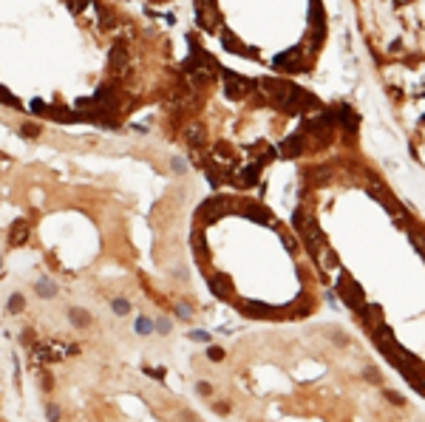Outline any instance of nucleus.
Wrapping results in <instances>:
<instances>
[{
	"instance_id": "8",
	"label": "nucleus",
	"mask_w": 425,
	"mask_h": 422,
	"mask_svg": "<svg viewBox=\"0 0 425 422\" xmlns=\"http://www.w3.org/2000/svg\"><path fill=\"white\" fill-rule=\"evenodd\" d=\"M281 151H284V156H298L303 151V139L301 136H289L287 142L281 145Z\"/></svg>"
},
{
	"instance_id": "19",
	"label": "nucleus",
	"mask_w": 425,
	"mask_h": 422,
	"mask_svg": "<svg viewBox=\"0 0 425 422\" xmlns=\"http://www.w3.org/2000/svg\"><path fill=\"white\" fill-rule=\"evenodd\" d=\"M0 102H6V105H20V102H17V97L15 93H9L6 88L0 85Z\"/></svg>"
},
{
	"instance_id": "26",
	"label": "nucleus",
	"mask_w": 425,
	"mask_h": 422,
	"mask_svg": "<svg viewBox=\"0 0 425 422\" xmlns=\"http://www.w3.org/2000/svg\"><path fill=\"white\" fill-rule=\"evenodd\" d=\"M170 167H173L176 173H181V170H184V162H181V159H173V162H170Z\"/></svg>"
},
{
	"instance_id": "17",
	"label": "nucleus",
	"mask_w": 425,
	"mask_h": 422,
	"mask_svg": "<svg viewBox=\"0 0 425 422\" xmlns=\"http://www.w3.org/2000/svg\"><path fill=\"white\" fill-rule=\"evenodd\" d=\"M23 306H26V298H23V295H12V298H9V312H12V315H17Z\"/></svg>"
},
{
	"instance_id": "22",
	"label": "nucleus",
	"mask_w": 425,
	"mask_h": 422,
	"mask_svg": "<svg viewBox=\"0 0 425 422\" xmlns=\"http://www.w3.org/2000/svg\"><path fill=\"white\" fill-rule=\"evenodd\" d=\"M207 357H210V360H213V363H221V360H224V351H221V349H218V346H213V349H210V351H207Z\"/></svg>"
},
{
	"instance_id": "13",
	"label": "nucleus",
	"mask_w": 425,
	"mask_h": 422,
	"mask_svg": "<svg viewBox=\"0 0 425 422\" xmlns=\"http://www.w3.org/2000/svg\"><path fill=\"white\" fill-rule=\"evenodd\" d=\"M37 295H40V298H54V295H57V287H54L49 278H43V280H37Z\"/></svg>"
},
{
	"instance_id": "27",
	"label": "nucleus",
	"mask_w": 425,
	"mask_h": 422,
	"mask_svg": "<svg viewBox=\"0 0 425 422\" xmlns=\"http://www.w3.org/2000/svg\"><path fill=\"white\" fill-rule=\"evenodd\" d=\"M179 315H181V317H190V315H193V312H190V306H187V303H184V306H179Z\"/></svg>"
},
{
	"instance_id": "4",
	"label": "nucleus",
	"mask_w": 425,
	"mask_h": 422,
	"mask_svg": "<svg viewBox=\"0 0 425 422\" xmlns=\"http://www.w3.org/2000/svg\"><path fill=\"white\" fill-rule=\"evenodd\" d=\"M261 88L267 91V97H272L278 105H281L284 100H289L292 97V91H295V85H289V82H284V79H264L261 82Z\"/></svg>"
},
{
	"instance_id": "10",
	"label": "nucleus",
	"mask_w": 425,
	"mask_h": 422,
	"mask_svg": "<svg viewBox=\"0 0 425 422\" xmlns=\"http://www.w3.org/2000/svg\"><path fill=\"white\" fill-rule=\"evenodd\" d=\"M210 82H213V71H204V68L196 71V68H193V85L196 88H207Z\"/></svg>"
},
{
	"instance_id": "11",
	"label": "nucleus",
	"mask_w": 425,
	"mask_h": 422,
	"mask_svg": "<svg viewBox=\"0 0 425 422\" xmlns=\"http://www.w3.org/2000/svg\"><path fill=\"white\" fill-rule=\"evenodd\" d=\"M244 315H250V317H269V315H272V309L258 306V303H244Z\"/></svg>"
},
{
	"instance_id": "5",
	"label": "nucleus",
	"mask_w": 425,
	"mask_h": 422,
	"mask_svg": "<svg viewBox=\"0 0 425 422\" xmlns=\"http://www.w3.org/2000/svg\"><path fill=\"white\" fill-rule=\"evenodd\" d=\"M224 79H227V85H224V93L230 97V100H241L244 93H250V88H252V82L250 79H244V77H238V74H224Z\"/></svg>"
},
{
	"instance_id": "25",
	"label": "nucleus",
	"mask_w": 425,
	"mask_h": 422,
	"mask_svg": "<svg viewBox=\"0 0 425 422\" xmlns=\"http://www.w3.org/2000/svg\"><path fill=\"white\" fill-rule=\"evenodd\" d=\"M156 329L162 332V335H167V332H170V320H159V323H156Z\"/></svg>"
},
{
	"instance_id": "3",
	"label": "nucleus",
	"mask_w": 425,
	"mask_h": 422,
	"mask_svg": "<svg viewBox=\"0 0 425 422\" xmlns=\"http://www.w3.org/2000/svg\"><path fill=\"white\" fill-rule=\"evenodd\" d=\"M340 295H343V301L349 303V306H354V309H360L363 312V289H357V284H354L349 275H343L340 278Z\"/></svg>"
},
{
	"instance_id": "7",
	"label": "nucleus",
	"mask_w": 425,
	"mask_h": 422,
	"mask_svg": "<svg viewBox=\"0 0 425 422\" xmlns=\"http://www.w3.org/2000/svg\"><path fill=\"white\" fill-rule=\"evenodd\" d=\"M26 238H29V224H26V221H15V224H12V232H9V244H12V247H20Z\"/></svg>"
},
{
	"instance_id": "18",
	"label": "nucleus",
	"mask_w": 425,
	"mask_h": 422,
	"mask_svg": "<svg viewBox=\"0 0 425 422\" xmlns=\"http://www.w3.org/2000/svg\"><path fill=\"white\" fill-rule=\"evenodd\" d=\"M65 3H68V12H71V15H79V12L91 3V0H65Z\"/></svg>"
},
{
	"instance_id": "20",
	"label": "nucleus",
	"mask_w": 425,
	"mask_h": 422,
	"mask_svg": "<svg viewBox=\"0 0 425 422\" xmlns=\"http://www.w3.org/2000/svg\"><path fill=\"white\" fill-rule=\"evenodd\" d=\"M411 238H414V244H417V250L425 252V236L419 232V229H411Z\"/></svg>"
},
{
	"instance_id": "24",
	"label": "nucleus",
	"mask_w": 425,
	"mask_h": 422,
	"mask_svg": "<svg viewBox=\"0 0 425 422\" xmlns=\"http://www.w3.org/2000/svg\"><path fill=\"white\" fill-rule=\"evenodd\" d=\"M190 340H196V343H207L210 335L207 332H190Z\"/></svg>"
},
{
	"instance_id": "6",
	"label": "nucleus",
	"mask_w": 425,
	"mask_h": 422,
	"mask_svg": "<svg viewBox=\"0 0 425 422\" xmlns=\"http://www.w3.org/2000/svg\"><path fill=\"white\" fill-rule=\"evenodd\" d=\"M210 287H213V295L216 298H221V301H227V298H232V284L227 275H213L210 278Z\"/></svg>"
},
{
	"instance_id": "14",
	"label": "nucleus",
	"mask_w": 425,
	"mask_h": 422,
	"mask_svg": "<svg viewBox=\"0 0 425 422\" xmlns=\"http://www.w3.org/2000/svg\"><path fill=\"white\" fill-rule=\"evenodd\" d=\"M68 317H71V323L77 326V329H85L88 323H91V317H88L82 309H71V312H68Z\"/></svg>"
},
{
	"instance_id": "21",
	"label": "nucleus",
	"mask_w": 425,
	"mask_h": 422,
	"mask_svg": "<svg viewBox=\"0 0 425 422\" xmlns=\"http://www.w3.org/2000/svg\"><path fill=\"white\" fill-rule=\"evenodd\" d=\"M128 301H122V298H116V301H114V312H116V315H128Z\"/></svg>"
},
{
	"instance_id": "28",
	"label": "nucleus",
	"mask_w": 425,
	"mask_h": 422,
	"mask_svg": "<svg viewBox=\"0 0 425 422\" xmlns=\"http://www.w3.org/2000/svg\"><path fill=\"white\" fill-rule=\"evenodd\" d=\"M199 394H210V383H199Z\"/></svg>"
},
{
	"instance_id": "23",
	"label": "nucleus",
	"mask_w": 425,
	"mask_h": 422,
	"mask_svg": "<svg viewBox=\"0 0 425 422\" xmlns=\"http://www.w3.org/2000/svg\"><path fill=\"white\" fill-rule=\"evenodd\" d=\"M151 329H153L151 320H145V317H139V320H136V332H139V335H148Z\"/></svg>"
},
{
	"instance_id": "15",
	"label": "nucleus",
	"mask_w": 425,
	"mask_h": 422,
	"mask_svg": "<svg viewBox=\"0 0 425 422\" xmlns=\"http://www.w3.org/2000/svg\"><path fill=\"white\" fill-rule=\"evenodd\" d=\"M224 49H230V51H235V54H247V49L241 43H238L235 37L230 34V31H224Z\"/></svg>"
},
{
	"instance_id": "9",
	"label": "nucleus",
	"mask_w": 425,
	"mask_h": 422,
	"mask_svg": "<svg viewBox=\"0 0 425 422\" xmlns=\"http://www.w3.org/2000/svg\"><path fill=\"white\" fill-rule=\"evenodd\" d=\"M258 170H261V165H252V167H244V170H241V184L244 187H252L255 184V181H258Z\"/></svg>"
},
{
	"instance_id": "16",
	"label": "nucleus",
	"mask_w": 425,
	"mask_h": 422,
	"mask_svg": "<svg viewBox=\"0 0 425 422\" xmlns=\"http://www.w3.org/2000/svg\"><path fill=\"white\" fill-rule=\"evenodd\" d=\"M20 136H26V139H37V136H40V125H34V122L20 125Z\"/></svg>"
},
{
	"instance_id": "2",
	"label": "nucleus",
	"mask_w": 425,
	"mask_h": 422,
	"mask_svg": "<svg viewBox=\"0 0 425 422\" xmlns=\"http://www.w3.org/2000/svg\"><path fill=\"white\" fill-rule=\"evenodd\" d=\"M111 71H114L116 77H125V74L130 71V57H128V45L125 43H116L114 49H111Z\"/></svg>"
},
{
	"instance_id": "12",
	"label": "nucleus",
	"mask_w": 425,
	"mask_h": 422,
	"mask_svg": "<svg viewBox=\"0 0 425 422\" xmlns=\"http://www.w3.org/2000/svg\"><path fill=\"white\" fill-rule=\"evenodd\" d=\"M184 136H187V142L193 145V148H202V145H204V130L199 128V125L187 128V133H184Z\"/></svg>"
},
{
	"instance_id": "1",
	"label": "nucleus",
	"mask_w": 425,
	"mask_h": 422,
	"mask_svg": "<svg viewBox=\"0 0 425 422\" xmlns=\"http://www.w3.org/2000/svg\"><path fill=\"white\" fill-rule=\"evenodd\" d=\"M227 210H230V201L227 199H210L199 207V218H202L204 224H213V221H218Z\"/></svg>"
}]
</instances>
